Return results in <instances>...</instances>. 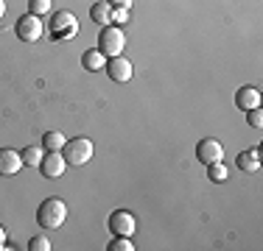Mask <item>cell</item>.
Instances as JSON below:
<instances>
[{
	"mask_svg": "<svg viewBox=\"0 0 263 251\" xmlns=\"http://www.w3.org/2000/svg\"><path fill=\"white\" fill-rule=\"evenodd\" d=\"M65 221H67V204L56 196L45 198L40 204V210H36V223H40L42 229H59Z\"/></svg>",
	"mask_w": 263,
	"mask_h": 251,
	"instance_id": "1",
	"label": "cell"
},
{
	"mask_svg": "<svg viewBox=\"0 0 263 251\" xmlns=\"http://www.w3.org/2000/svg\"><path fill=\"white\" fill-rule=\"evenodd\" d=\"M123 48H126V34H123L121 25H101V34H98V50L112 59V56H121Z\"/></svg>",
	"mask_w": 263,
	"mask_h": 251,
	"instance_id": "2",
	"label": "cell"
},
{
	"mask_svg": "<svg viewBox=\"0 0 263 251\" xmlns=\"http://www.w3.org/2000/svg\"><path fill=\"white\" fill-rule=\"evenodd\" d=\"M92 142L87 140V137H73V140H67L65 145H62V156L67 159V165H87V162L92 159Z\"/></svg>",
	"mask_w": 263,
	"mask_h": 251,
	"instance_id": "3",
	"label": "cell"
},
{
	"mask_svg": "<svg viewBox=\"0 0 263 251\" xmlns=\"http://www.w3.org/2000/svg\"><path fill=\"white\" fill-rule=\"evenodd\" d=\"M48 31H51V36L56 42L73 39V36L79 34L76 14H70V11H56V14L51 17V23H48Z\"/></svg>",
	"mask_w": 263,
	"mask_h": 251,
	"instance_id": "4",
	"label": "cell"
},
{
	"mask_svg": "<svg viewBox=\"0 0 263 251\" xmlns=\"http://www.w3.org/2000/svg\"><path fill=\"white\" fill-rule=\"evenodd\" d=\"M14 34L20 36L23 42H36V39H42V34H45V23H42V17H36V14H23L20 20L14 23Z\"/></svg>",
	"mask_w": 263,
	"mask_h": 251,
	"instance_id": "5",
	"label": "cell"
},
{
	"mask_svg": "<svg viewBox=\"0 0 263 251\" xmlns=\"http://www.w3.org/2000/svg\"><path fill=\"white\" fill-rule=\"evenodd\" d=\"M65 171H67V159L62 156V151H45V156L40 162V173L45 179H59Z\"/></svg>",
	"mask_w": 263,
	"mask_h": 251,
	"instance_id": "6",
	"label": "cell"
},
{
	"mask_svg": "<svg viewBox=\"0 0 263 251\" xmlns=\"http://www.w3.org/2000/svg\"><path fill=\"white\" fill-rule=\"evenodd\" d=\"M106 226H109L112 235L132 237V235H135L137 221H135V215H132V212H126V210H115V212L109 215V221H106Z\"/></svg>",
	"mask_w": 263,
	"mask_h": 251,
	"instance_id": "7",
	"label": "cell"
},
{
	"mask_svg": "<svg viewBox=\"0 0 263 251\" xmlns=\"http://www.w3.org/2000/svg\"><path fill=\"white\" fill-rule=\"evenodd\" d=\"M106 75H109L112 81H118V84H126V81H132V73H135V67H132L129 59H123L121 56H112V59H106Z\"/></svg>",
	"mask_w": 263,
	"mask_h": 251,
	"instance_id": "8",
	"label": "cell"
},
{
	"mask_svg": "<svg viewBox=\"0 0 263 251\" xmlns=\"http://www.w3.org/2000/svg\"><path fill=\"white\" fill-rule=\"evenodd\" d=\"M196 159L202 165H210V162H224V145L213 137H204L202 142L196 145Z\"/></svg>",
	"mask_w": 263,
	"mask_h": 251,
	"instance_id": "9",
	"label": "cell"
},
{
	"mask_svg": "<svg viewBox=\"0 0 263 251\" xmlns=\"http://www.w3.org/2000/svg\"><path fill=\"white\" fill-rule=\"evenodd\" d=\"M23 171V154L14 148H0V176H17Z\"/></svg>",
	"mask_w": 263,
	"mask_h": 251,
	"instance_id": "10",
	"label": "cell"
},
{
	"mask_svg": "<svg viewBox=\"0 0 263 251\" xmlns=\"http://www.w3.org/2000/svg\"><path fill=\"white\" fill-rule=\"evenodd\" d=\"M235 106L241 112L258 109V106H260V90H258V87H241V90L235 92Z\"/></svg>",
	"mask_w": 263,
	"mask_h": 251,
	"instance_id": "11",
	"label": "cell"
},
{
	"mask_svg": "<svg viewBox=\"0 0 263 251\" xmlns=\"http://www.w3.org/2000/svg\"><path fill=\"white\" fill-rule=\"evenodd\" d=\"M235 165H238V171H243V173L260 171V148L241 151V154H238V159H235Z\"/></svg>",
	"mask_w": 263,
	"mask_h": 251,
	"instance_id": "12",
	"label": "cell"
},
{
	"mask_svg": "<svg viewBox=\"0 0 263 251\" xmlns=\"http://www.w3.org/2000/svg\"><path fill=\"white\" fill-rule=\"evenodd\" d=\"M81 67H84V70H90V73L104 70V67H106V56H104L98 48L84 50V53H81Z\"/></svg>",
	"mask_w": 263,
	"mask_h": 251,
	"instance_id": "13",
	"label": "cell"
},
{
	"mask_svg": "<svg viewBox=\"0 0 263 251\" xmlns=\"http://www.w3.org/2000/svg\"><path fill=\"white\" fill-rule=\"evenodd\" d=\"M90 20L98 23V25H109L112 23V6L106 0H96L90 6Z\"/></svg>",
	"mask_w": 263,
	"mask_h": 251,
	"instance_id": "14",
	"label": "cell"
},
{
	"mask_svg": "<svg viewBox=\"0 0 263 251\" xmlns=\"http://www.w3.org/2000/svg\"><path fill=\"white\" fill-rule=\"evenodd\" d=\"M20 154H23V165H28V168H40L42 156H45V148H40V145H28V148H23Z\"/></svg>",
	"mask_w": 263,
	"mask_h": 251,
	"instance_id": "15",
	"label": "cell"
},
{
	"mask_svg": "<svg viewBox=\"0 0 263 251\" xmlns=\"http://www.w3.org/2000/svg\"><path fill=\"white\" fill-rule=\"evenodd\" d=\"M67 142V137L62 131H45L42 134V148L45 151H62V145Z\"/></svg>",
	"mask_w": 263,
	"mask_h": 251,
	"instance_id": "16",
	"label": "cell"
},
{
	"mask_svg": "<svg viewBox=\"0 0 263 251\" xmlns=\"http://www.w3.org/2000/svg\"><path fill=\"white\" fill-rule=\"evenodd\" d=\"M208 179L216 181V184L227 181V165H224V162H210L208 165Z\"/></svg>",
	"mask_w": 263,
	"mask_h": 251,
	"instance_id": "17",
	"label": "cell"
},
{
	"mask_svg": "<svg viewBox=\"0 0 263 251\" xmlns=\"http://www.w3.org/2000/svg\"><path fill=\"white\" fill-rule=\"evenodd\" d=\"M109 251H135V243H132V237H123V235H112L109 246H106Z\"/></svg>",
	"mask_w": 263,
	"mask_h": 251,
	"instance_id": "18",
	"label": "cell"
},
{
	"mask_svg": "<svg viewBox=\"0 0 263 251\" xmlns=\"http://www.w3.org/2000/svg\"><path fill=\"white\" fill-rule=\"evenodd\" d=\"M51 3H53V0H28V14L45 17L48 11H51Z\"/></svg>",
	"mask_w": 263,
	"mask_h": 251,
	"instance_id": "19",
	"label": "cell"
},
{
	"mask_svg": "<svg viewBox=\"0 0 263 251\" xmlns=\"http://www.w3.org/2000/svg\"><path fill=\"white\" fill-rule=\"evenodd\" d=\"M28 251H51V240L45 235H34L28 240Z\"/></svg>",
	"mask_w": 263,
	"mask_h": 251,
	"instance_id": "20",
	"label": "cell"
},
{
	"mask_svg": "<svg viewBox=\"0 0 263 251\" xmlns=\"http://www.w3.org/2000/svg\"><path fill=\"white\" fill-rule=\"evenodd\" d=\"M247 123L249 126H252V129H263V112H260V106H258V109H249L247 112Z\"/></svg>",
	"mask_w": 263,
	"mask_h": 251,
	"instance_id": "21",
	"label": "cell"
},
{
	"mask_svg": "<svg viewBox=\"0 0 263 251\" xmlns=\"http://www.w3.org/2000/svg\"><path fill=\"white\" fill-rule=\"evenodd\" d=\"M112 23H118V25L129 23V9H112Z\"/></svg>",
	"mask_w": 263,
	"mask_h": 251,
	"instance_id": "22",
	"label": "cell"
},
{
	"mask_svg": "<svg viewBox=\"0 0 263 251\" xmlns=\"http://www.w3.org/2000/svg\"><path fill=\"white\" fill-rule=\"evenodd\" d=\"M106 3H109L112 9H132V3H135V0H106Z\"/></svg>",
	"mask_w": 263,
	"mask_h": 251,
	"instance_id": "23",
	"label": "cell"
},
{
	"mask_svg": "<svg viewBox=\"0 0 263 251\" xmlns=\"http://www.w3.org/2000/svg\"><path fill=\"white\" fill-rule=\"evenodd\" d=\"M3 243H6V229L0 226V248H3Z\"/></svg>",
	"mask_w": 263,
	"mask_h": 251,
	"instance_id": "24",
	"label": "cell"
},
{
	"mask_svg": "<svg viewBox=\"0 0 263 251\" xmlns=\"http://www.w3.org/2000/svg\"><path fill=\"white\" fill-rule=\"evenodd\" d=\"M3 14H6V0H0V20H3Z\"/></svg>",
	"mask_w": 263,
	"mask_h": 251,
	"instance_id": "25",
	"label": "cell"
}]
</instances>
